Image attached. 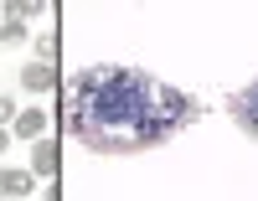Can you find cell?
<instances>
[{
	"mask_svg": "<svg viewBox=\"0 0 258 201\" xmlns=\"http://www.w3.org/2000/svg\"><path fill=\"white\" fill-rule=\"evenodd\" d=\"M62 98H68V108H62L68 134L93 155L155 150L202 114L191 93L145 78L140 67H88L68 83Z\"/></svg>",
	"mask_w": 258,
	"mask_h": 201,
	"instance_id": "obj_1",
	"label": "cell"
},
{
	"mask_svg": "<svg viewBox=\"0 0 258 201\" xmlns=\"http://www.w3.org/2000/svg\"><path fill=\"white\" fill-rule=\"evenodd\" d=\"M227 108H232V119H238V124L253 134V140H258V83H253V88H243V93H232V103H227Z\"/></svg>",
	"mask_w": 258,
	"mask_h": 201,
	"instance_id": "obj_2",
	"label": "cell"
},
{
	"mask_svg": "<svg viewBox=\"0 0 258 201\" xmlns=\"http://www.w3.org/2000/svg\"><path fill=\"white\" fill-rule=\"evenodd\" d=\"M21 88H26V93H47V88H57V67H52V62L21 67Z\"/></svg>",
	"mask_w": 258,
	"mask_h": 201,
	"instance_id": "obj_3",
	"label": "cell"
},
{
	"mask_svg": "<svg viewBox=\"0 0 258 201\" xmlns=\"http://www.w3.org/2000/svg\"><path fill=\"white\" fill-rule=\"evenodd\" d=\"M31 186H36V175L31 170H0V196H6V201H16V196H31Z\"/></svg>",
	"mask_w": 258,
	"mask_h": 201,
	"instance_id": "obj_4",
	"label": "cell"
},
{
	"mask_svg": "<svg viewBox=\"0 0 258 201\" xmlns=\"http://www.w3.org/2000/svg\"><path fill=\"white\" fill-rule=\"evenodd\" d=\"M11 129L21 134V140H41V129H47V114H41V108H21V114L11 119Z\"/></svg>",
	"mask_w": 258,
	"mask_h": 201,
	"instance_id": "obj_5",
	"label": "cell"
},
{
	"mask_svg": "<svg viewBox=\"0 0 258 201\" xmlns=\"http://www.w3.org/2000/svg\"><path fill=\"white\" fill-rule=\"evenodd\" d=\"M52 170H57V145L36 140L31 145V175H52Z\"/></svg>",
	"mask_w": 258,
	"mask_h": 201,
	"instance_id": "obj_6",
	"label": "cell"
},
{
	"mask_svg": "<svg viewBox=\"0 0 258 201\" xmlns=\"http://www.w3.org/2000/svg\"><path fill=\"white\" fill-rule=\"evenodd\" d=\"M41 11H47V0H6V16H16V21H31Z\"/></svg>",
	"mask_w": 258,
	"mask_h": 201,
	"instance_id": "obj_7",
	"label": "cell"
},
{
	"mask_svg": "<svg viewBox=\"0 0 258 201\" xmlns=\"http://www.w3.org/2000/svg\"><path fill=\"white\" fill-rule=\"evenodd\" d=\"M0 41H26V21H16V16H6V26H0Z\"/></svg>",
	"mask_w": 258,
	"mask_h": 201,
	"instance_id": "obj_8",
	"label": "cell"
},
{
	"mask_svg": "<svg viewBox=\"0 0 258 201\" xmlns=\"http://www.w3.org/2000/svg\"><path fill=\"white\" fill-rule=\"evenodd\" d=\"M36 52H41V62H52V57H57V36H41Z\"/></svg>",
	"mask_w": 258,
	"mask_h": 201,
	"instance_id": "obj_9",
	"label": "cell"
},
{
	"mask_svg": "<svg viewBox=\"0 0 258 201\" xmlns=\"http://www.w3.org/2000/svg\"><path fill=\"white\" fill-rule=\"evenodd\" d=\"M11 119H16V103H11V98H0V129H6Z\"/></svg>",
	"mask_w": 258,
	"mask_h": 201,
	"instance_id": "obj_10",
	"label": "cell"
},
{
	"mask_svg": "<svg viewBox=\"0 0 258 201\" xmlns=\"http://www.w3.org/2000/svg\"><path fill=\"white\" fill-rule=\"evenodd\" d=\"M11 150V129H0V155H6Z\"/></svg>",
	"mask_w": 258,
	"mask_h": 201,
	"instance_id": "obj_11",
	"label": "cell"
}]
</instances>
